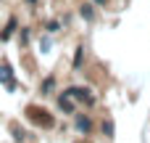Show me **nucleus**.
Wrapping results in <instances>:
<instances>
[{
    "instance_id": "obj_1",
    "label": "nucleus",
    "mask_w": 150,
    "mask_h": 143,
    "mask_svg": "<svg viewBox=\"0 0 150 143\" xmlns=\"http://www.w3.org/2000/svg\"><path fill=\"white\" fill-rule=\"evenodd\" d=\"M66 93H69L74 101H79V103H87V106H92V103H95V98L90 96V90H87V88H66Z\"/></svg>"
},
{
    "instance_id": "obj_2",
    "label": "nucleus",
    "mask_w": 150,
    "mask_h": 143,
    "mask_svg": "<svg viewBox=\"0 0 150 143\" xmlns=\"http://www.w3.org/2000/svg\"><path fill=\"white\" fill-rule=\"evenodd\" d=\"M18 29V21H16V16H11V21L5 24V29H3V34H0V40H11V34Z\"/></svg>"
},
{
    "instance_id": "obj_3",
    "label": "nucleus",
    "mask_w": 150,
    "mask_h": 143,
    "mask_svg": "<svg viewBox=\"0 0 150 143\" xmlns=\"http://www.w3.org/2000/svg\"><path fill=\"white\" fill-rule=\"evenodd\" d=\"M0 82H5V85H8V90H13V88H16V82L11 80V69H8V64H3V66H0Z\"/></svg>"
},
{
    "instance_id": "obj_4",
    "label": "nucleus",
    "mask_w": 150,
    "mask_h": 143,
    "mask_svg": "<svg viewBox=\"0 0 150 143\" xmlns=\"http://www.w3.org/2000/svg\"><path fill=\"white\" fill-rule=\"evenodd\" d=\"M79 16H82L84 21H92V19H95V11H92V5H90V3L79 5Z\"/></svg>"
},
{
    "instance_id": "obj_5",
    "label": "nucleus",
    "mask_w": 150,
    "mask_h": 143,
    "mask_svg": "<svg viewBox=\"0 0 150 143\" xmlns=\"http://www.w3.org/2000/svg\"><path fill=\"white\" fill-rule=\"evenodd\" d=\"M53 88H55V77H47L42 85H40V90H42V96H50L53 93Z\"/></svg>"
},
{
    "instance_id": "obj_6",
    "label": "nucleus",
    "mask_w": 150,
    "mask_h": 143,
    "mask_svg": "<svg viewBox=\"0 0 150 143\" xmlns=\"http://www.w3.org/2000/svg\"><path fill=\"white\" fill-rule=\"evenodd\" d=\"M76 130H82V133H90V130H92V122H90L87 117H76Z\"/></svg>"
},
{
    "instance_id": "obj_7",
    "label": "nucleus",
    "mask_w": 150,
    "mask_h": 143,
    "mask_svg": "<svg viewBox=\"0 0 150 143\" xmlns=\"http://www.w3.org/2000/svg\"><path fill=\"white\" fill-rule=\"evenodd\" d=\"M82 58H84V48L79 45V48H76V53H74V69H79V66H82Z\"/></svg>"
},
{
    "instance_id": "obj_8",
    "label": "nucleus",
    "mask_w": 150,
    "mask_h": 143,
    "mask_svg": "<svg viewBox=\"0 0 150 143\" xmlns=\"http://www.w3.org/2000/svg\"><path fill=\"white\" fill-rule=\"evenodd\" d=\"M58 27H61L58 21H47V24H45V29H47V32H58Z\"/></svg>"
},
{
    "instance_id": "obj_9",
    "label": "nucleus",
    "mask_w": 150,
    "mask_h": 143,
    "mask_svg": "<svg viewBox=\"0 0 150 143\" xmlns=\"http://www.w3.org/2000/svg\"><path fill=\"white\" fill-rule=\"evenodd\" d=\"M18 40H21V42H29V29H26V27H24V32H18Z\"/></svg>"
},
{
    "instance_id": "obj_10",
    "label": "nucleus",
    "mask_w": 150,
    "mask_h": 143,
    "mask_svg": "<svg viewBox=\"0 0 150 143\" xmlns=\"http://www.w3.org/2000/svg\"><path fill=\"white\" fill-rule=\"evenodd\" d=\"M26 3H29V5H34V3H37V0H26Z\"/></svg>"
},
{
    "instance_id": "obj_11",
    "label": "nucleus",
    "mask_w": 150,
    "mask_h": 143,
    "mask_svg": "<svg viewBox=\"0 0 150 143\" xmlns=\"http://www.w3.org/2000/svg\"><path fill=\"white\" fill-rule=\"evenodd\" d=\"M95 3H100V5H103V3H105V0H95Z\"/></svg>"
}]
</instances>
